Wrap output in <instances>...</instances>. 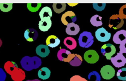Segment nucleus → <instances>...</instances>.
Instances as JSON below:
<instances>
[{"mask_svg": "<svg viewBox=\"0 0 126 81\" xmlns=\"http://www.w3.org/2000/svg\"><path fill=\"white\" fill-rule=\"evenodd\" d=\"M41 60L37 56L31 57L28 56H24L20 61L22 67L26 71H31L37 69L41 66Z\"/></svg>", "mask_w": 126, "mask_h": 81, "instance_id": "obj_1", "label": "nucleus"}, {"mask_svg": "<svg viewBox=\"0 0 126 81\" xmlns=\"http://www.w3.org/2000/svg\"><path fill=\"white\" fill-rule=\"evenodd\" d=\"M78 40L80 47L89 48L94 43V37L91 32L83 31L80 34Z\"/></svg>", "mask_w": 126, "mask_h": 81, "instance_id": "obj_2", "label": "nucleus"}, {"mask_svg": "<svg viewBox=\"0 0 126 81\" xmlns=\"http://www.w3.org/2000/svg\"><path fill=\"white\" fill-rule=\"evenodd\" d=\"M100 51L101 54L106 57V59L109 60L112 57V56L115 54L116 49L112 44L106 43L101 47Z\"/></svg>", "mask_w": 126, "mask_h": 81, "instance_id": "obj_3", "label": "nucleus"}, {"mask_svg": "<svg viewBox=\"0 0 126 81\" xmlns=\"http://www.w3.org/2000/svg\"><path fill=\"white\" fill-rule=\"evenodd\" d=\"M124 24V19L121 18L118 14L112 15L109 20L108 26L110 28H112L115 30L121 28Z\"/></svg>", "mask_w": 126, "mask_h": 81, "instance_id": "obj_4", "label": "nucleus"}, {"mask_svg": "<svg viewBox=\"0 0 126 81\" xmlns=\"http://www.w3.org/2000/svg\"><path fill=\"white\" fill-rule=\"evenodd\" d=\"M75 56V54L71 53L69 51L61 48L57 53L58 59L62 61L69 62Z\"/></svg>", "mask_w": 126, "mask_h": 81, "instance_id": "obj_5", "label": "nucleus"}, {"mask_svg": "<svg viewBox=\"0 0 126 81\" xmlns=\"http://www.w3.org/2000/svg\"><path fill=\"white\" fill-rule=\"evenodd\" d=\"M99 56L96 51L93 49H90L86 51L84 54L85 61L91 64L96 63L99 60Z\"/></svg>", "mask_w": 126, "mask_h": 81, "instance_id": "obj_6", "label": "nucleus"}, {"mask_svg": "<svg viewBox=\"0 0 126 81\" xmlns=\"http://www.w3.org/2000/svg\"><path fill=\"white\" fill-rule=\"evenodd\" d=\"M100 73L103 79L105 80H110L114 77L115 70L112 66L107 64L101 67Z\"/></svg>", "mask_w": 126, "mask_h": 81, "instance_id": "obj_7", "label": "nucleus"}, {"mask_svg": "<svg viewBox=\"0 0 126 81\" xmlns=\"http://www.w3.org/2000/svg\"><path fill=\"white\" fill-rule=\"evenodd\" d=\"M96 39L101 42H106L111 38V33L108 32L104 28L101 27L97 29L95 32Z\"/></svg>", "mask_w": 126, "mask_h": 81, "instance_id": "obj_8", "label": "nucleus"}, {"mask_svg": "<svg viewBox=\"0 0 126 81\" xmlns=\"http://www.w3.org/2000/svg\"><path fill=\"white\" fill-rule=\"evenodd\" d=\"M77 20L75 13L72 11H68L63 14L61 17V21L65 25L70 23H74Z\"/></svg>", "mask_w": 126, "mask_h": 81, "instance_id": "obj_9", "label": "nucleus"}, {"mask_svg": "<svg viewBox=\"0 0 126 81\" xmlns=\"http://www.w3.org/2000/svg\"><path fill=\"white\" fill-rule=\"evenodd\" d=\"M111 61L117 68H120L124 66L126 63V58L123 54L118 52L117 54L110 59Z\"/></svg>", "mask_w": 126, "mask_h": 81, "instance_id": "obj_10", "label": "nucleus"}, {"mask_svg": "<svg viewBox=\"0 0 126 81\" xmlns=\"http://www.w3.org/2000/svg\"><path fill=\"white\" fill-rule=\"evenodd\" d=\"M113 41L116 44H121L126 41V31L122 29L117 31L113 35Z\"/></svg>", "mask_w": 126, "mask_h": 81, "instance_id": "obj_11", "label": "nucleus"}, {"mask_svg": "<svg viewBox=\"0 0 126 81\" xmlns=\"http://www.w3.org/2000/svg\"><path fill=\"white\" fill-rule=\"evenodd\" d=\"M52 26L51 18H44L38 22V28L42 32L47 31Z\"/></svg>", "mask_w": 126, "mask_h": 81, "instance_id": "obj_12", "label": "nucleus"}, {"mask_svg": "<svg viewBox=\"0 0 126 81\" xmlns=\"http://www.w3.org/2000/svg\"><path fill=\"white\" fill-rule=\"evenodd\" d=\"M24 35L25 39L27 41L32 42L37 39L38 37V32L36 30L33 28H29L25 30Z\"/></svg>", "mask_w": 126, "mask_h": 81, "instance_id": "obj_13", "label": "nucleus"}, {"mask_svg": "<svg viewBox=\"0 0 126 81\" xmlns=\"http://www.w3.org/2000/svg\"><path fill=\"white\" fill-rule=\"evenodd\" d=\"M36 53L39 57L45 58L48 56L50 53L49 47L46 45L40 44L38 45L35 49Z\"/></svg>", "mask_w": 126, "mask_h": 81, "instance_id": "obj_14", "label": "nucleus"}, {"mask_svg": "<svg viewBox=\"0 0 126 81\" xmlns=\"http://www.w3.org/2000/svg\"><path fill=\"white\" fill-rule=\"evenodd\" d=\"M65 28V32L67 35L71 36H75L78 34L80 31L79 26L75 23H70L66 25Z\"/></svg>", "mask_w": 126, "mask_h": 81, "instance_id": "obj_15", "label": "nucleus"}, {"mask_svg": "<svg viewBox=\"0 0 126 81\" xmlns=\"http://www.w3.org/2000/svg\"><path fill=\"white\" fill-rule=\"evenodd\" d=\"M60 40L55 35H50L46 40V45L51 48L58 46L60 43Z\"/></svg>", "mask_w": 126, "mask_h": 81, "instance_id": "obj_16", "label": "nucleus"}, {"mask_svg": "<svg viewBox=\"0 0 126 81\" xmlns=\"http://www.w3.org/2000/svg\"><path fill=\"white\" fill-rule=\"evenodd\" d=\"M18 68L17 64L12 61H7L4 64V69L10 75H12Z\"/></svg>", "mask_w": 126, "mask_h": 81, "instance_id": "obj_17", "label": "nucleus"}, {"mask_svg": "<svg viewBox=\"0 0 126 81\" xmlns=\"http://www.w3.org/2000/svg\"><path fill=\"white\" fill-rule=\"evenodd\" d=\"M10 76L12 80L14 81H23L26 78L25 72L19 68Z\"/></svg>", "mask_w": 126, "mask_h": 81, "instance_id": "obj_18", "label": "nucleus"}, {"mask_svg": "<svg viewBox=\"0 0 126 81\" xmlns=\"http://www.w3.org/2000/svg\"><path fill=\"white\" fill-rule=\"evenodd\" d=\"M63 43L64 45L70 50H73L77 46V42L75 40L71 37H67L64 39Z\"/></svg>", "mask_w": 126, "mask_h": 81, "instance_id": "obj_19", "label": "nucleus"}, {"mask_svg": "<svg viewBox=\"0 0 126 81\" xmlns=\"http://www.w3.org/2000/svg\"><path fill=\"white\" fill-rule=\"evenodd\" d=\"M38 77L42 80H47L49 78L51 75V71L47 67H42L40 68L37 73Z\"/></svg>", "mask_w": 126, "mask_h": 81, "instance_id": "obj_20", "label": "nucleus"}, {"mask_svg": "<svg viewBox=\"0 0 126 81\" xmlns=\"http://www.w3.org/2000/svg\"><path fill=\"white\" fill-rule=\"evenodd\" d=\"M52 14L51 9L48 6H44L40 11L39 16L41 19L44 18H51L52 16Z\"/></svg>", "mask_w": 126, "mask_h": 81, "instance_id": "obj_21", "label": "nucleus"}, {"mask_svg": "<svg viewBox=\"0 0 126 81\" xmlns=\"http://www.w3.org/2000/svg\"><path fill=\"white\" fill-rule=\"evenodd\" d=\"M90 22L94 26L98 27L102 25L103 22L102 21V17L98 15H94L90 19Z\"/></svg>", "mask_w": 126, "mask_h": 81, "instance_id": "obj_22", "label": "nucleus"}, {"mask_svg": "<svg viewBox=\"0 0 126 81\" xmlns=\"http://www.w3.org/2000/svg\"><path fill=\"white\" fill-rule=\"evenodd\" d=\"M66 4L64 3H55L52 5L53 9L56 13L60 14L64 11L66 8Z\"/></svg>", "mask_w": 126, "mask_h": 81, "instance_id": "obj_23", "label": "nucleus"}, {"mask_svg": "<svg viewBox=\"0 0 126 81\" xmlns=\"http://www.w3.org/2000/svg\"><path fill=\"white\" fill-rule=\"evenodd\" d=\"M82 61V57L78 54H75V56L69 63L72 66H79L81 64Z\"/></svg>", "mask_w": 126, "mask_h": 81, "instance_id": "obj_24", "label": "nucleus"}, {"mask_svg": "<svg viewBox=\"0 0 126 81\" xmlns=\"http://www.w3.org/2000/svg\"><path fill=\"white\" fill-rule=\"evenodd\" d=\"M88 78L90 81H100L101 80L100 75L95 71L91 72L88 76Z\"/></svg>", "mask_w": 126, "mask_h": 81, "instance_id": "obj_25", "label": "nucleus"}, {"mask_svg": "<svg viewBox=\"0 0 126 81\" xmlns=\"http://www.w3.org/2000/svg\"><path fill=\"white\" fill-rule=\"evenodd\" d=\"M116 76L119 80L125 81L126 80V68L124 67L120 69L117 71Z\"/></svg>", "mask_w": 126, "mask_h": 81, "instance_id": "obj_26", "label": "nucleus"}, {"mask_svg": "<svg viewBox=\"0 0 126 81\" xmlns=\"http://www.w3.org/2000/svg\"><path fill=\"white\" fill-rule=\"evenodd\" d=\"M41 3H28L27 4L28 9L32 12H37L40 7L41 6Z\"/></svg>", "mask_w": 126, "mask_h": 81, "instance_id": "obj_27", "label": "nucleus"}, {"mask_svg": "<svg viewBox=\"0 0 126 81\" xmlns=\"http://www.w3.org/2000/svg\"><path fill=\"white\" fill-rule=\"evenodd\" d=\"M12 3H0V10L3 12H8L12 9Z\"/></svg>", "mask_w": 126, "mask_h": 81, "instance_id": "obj_28", "label": "nucleus"}, {"mask_svg": "<svg viewBox=\"0 0 126 81\" xmlns=\"http://www.w3.org/2000/svg\"><path fill=\"white\" fill-rule=\"evenodd\" d=\"M93 8L97 11H102L103 10L106 6V3H93Z\"/></svg>", "mask_w": 126, "mask_h": 81, "instance_id": "obj_29", "label": "nucleus"}, {"mask_svg": "<svg viewBox=\"0 0 126 81\" xmlns=\"http://www.w3.org/2000/svg\"><path fill=\"white\" fill-rule=\"evenodd\" d=\"M126 5L125 4L123 6H122L119 10V13L118 15L119 17L122 19H124L126 18V14L124 13V11L126 9Z\"/></svg>", "mask_w": 126, "mask_h": 81, "instance_id": "obj_30", "label": "nucleus"}, {"mask_svg": "<svg viewBox=\"0 0 126 81\" xmlns=\"http://www.w3.org/2000/svg\"><path fill=\"white\" fill-rule=\"evenodd\" d=\"M69 81H88L85 78L79 75H74L70 79Z\"/></svg>", "mask_w": 126, "mask_h": 81, "instance_id": "obj_31", "label": "nucleus"}, {"mask_svg": "<svg viewBox=\"0 0 126 81\" xmlns=\"http://www.w3.org/2000/svg\"><path fill=\"white\" fill-rule=\"evenodd\" d=\"M126 41H125L121 44H120V52L119 53L124 54V53H126V48L125 47V44H126Z\"/></svg>", "mask_w": 126, "mask_h": 81, "instance_id": "obj_32", "label": "nucleus"}, {"mask_svg": "<svg viewBox=\"0 0 126 81\" xmlns=\"http://www.w3.org/2000/svg\"><path fill=\"white\" fill-rule=\"evenodd\" d=\"M6 75L4 70L0 67V81H4L6 79Z\"/></svg>", "mask_w": 126, "mask_h": 81, "instance_id": "obj_33", "label": "nucleus"}, {"mask_svg": "<svg viewBox=\"0 0 126 81\" xmlns=\"http://www.w3.org/2000/svg\"><path fill=\"white\" fill-rule=\"evenodd\" d=\"M26 81H41L38 79H33V80H28Z\"/></svg>", "mask_w": 126, "mask_h": 81, "instance_id": "obj_34", "label": "nucleus"}, {"mask_svg": "<svg viewBox=\"0 0 126 81\" xmlns=\"http://www.w3.org/2000/svg\"><path fill=\"white\" fill-rule=\"evenodd\" d=\"M68 4L69 5V6H75L77 4V3H68Z\"/></svg>", "mask_w": 126, "mask_h": 81, "instance_id": "obj_35", "label": "nucleus"}, {"mask_svg": "<svg viewBox=\"0 0 126 81\" xmlns=\"http://www.w3.org/2000/svg\"><path fill=\"white\" fill-rule=\"evenodd\" d=\"M2 41L0 39V47L2 45Z\"/></svg>", "mask_w": 126, "mask_h": 81, "instance_id": "obj_36", "label": "nucleus"}]
</instances>
